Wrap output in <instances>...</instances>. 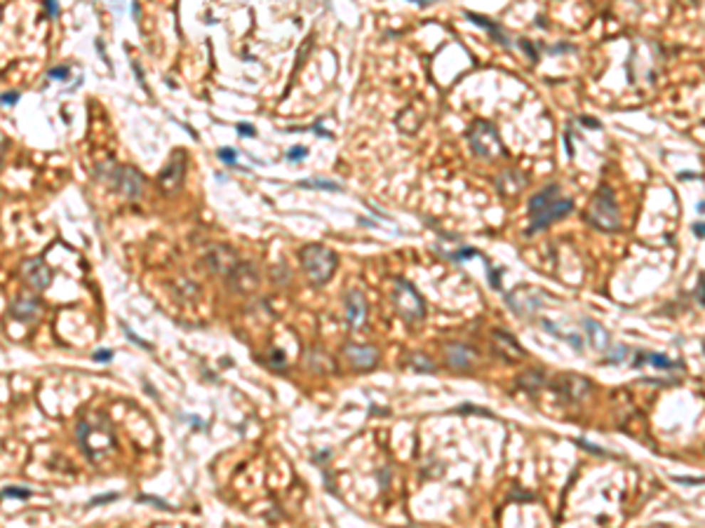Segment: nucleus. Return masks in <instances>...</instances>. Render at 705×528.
Wrapping results in <instances>:
<instances>
[{
  "label": "nucleus",
  "instance_id": "22",
  "mask_svg": "<svg viewBox=\"0 0 705 528\" xmlns=\"http://www.w3.org/2000/svg\"><path fill=\"white\" fill-rule=\"evenodd\" d=\"M306 155H308V148H306V146H294L292 151L287 153V160L289 162H299V160H303Z\"/></svg>",
  "mask_w": 705,
  "mask_h": 528
},
{
  "label": "nucleus",
  "instance_id": "2",
  "mask_svg": "<svg viewBox=\"0 0 705 528\" xmlns=\"http://www.w3.org/2000/svg\"><path fill=\"white\" fill-rule=\"evenodd\" d=\"M78 444L83 446V451L88 453L90 460H99L101 455H106L115 446V435L113 425L104 413H92L88 418L78 423Z\"/></svg>",
  "mask_w": 705,
  "mask_h": 528
},
{
  "label": "nucleus",
  "instance_id": "23",
  "mask_svg": "<svg viewBox=\"0 0 705 528\" xmlns=\"http://www.w3.org/2000/svg\"><path fill=\"white\" fill-rule=\"evenodd\" d=\"M268 364H271L273 369H282V366L287 364V361H285V352H282V350H273V352H271Z\"/></svg>",
  "mask_w": 705,
  "mask_h": 528
},
{
  "label": "nucleus",
  "instance_id": "16",
  "mask_svg": "<svg viewBox=\"0 0 705 528\" xmlns=\"http://www.w3.org/2000/svg\"><path fill=\"white\" fill-rule=\"evenodd\" d=\"M583 329H585L588 341H590L592 348H597V350L609 348V334H607V329H602V324H597V322H592V320H583Z\"/></svg>",
  "mask_w": 705,
  "mask_h": 528
},
{
  "label": "nucleus",
  "instance_id": "25",
  "mask_svg": "<svg viewBox=\"0 0 705 528\" xmlns=\"http://www.w3.org/2000/svg\"><path fill=\"white\" fill-rule=\"evenodd\" d=\"M470 256H480V251L477 249H464V251H459V254H449L451 261H464V258H470Z\"/></svg>",
  "mask_w": 705,
  "mask_h": 528
},
{
  "label": "nucleus",
  "instance_id": "10",
  "mask_svg": "<svg viewBox=\"0 0 705 528\" xmlns=\"http://www.w3.org/2000/svg\"><path fill=\"white\" fill-rule=\"evenodd\" d=\"M21 275L36 291H45L52 282V270L43 258H28L21 268Z\"/></svg>",
  "mask_w": 705,
  "mask_h": 528
},
{
  "label": "nucleus",
  "instance_id": "32",
  "mask_svg": "<svg viewBox=\"0 0 705 528\" xmlns=\"http://www.w3.org/2000/svg\"><path fill=\"white\" fill-rule=\"evenodd\" d=\"M578 444H581L583 448H588V451H592L595 455H602V453H605V451H602V448H597V446H592V444H588V441H583V439H581V441H578Z\"/></svg>",
  "mask_w": 705,
  "mask_h": 528
},
{
  "label": "nucleus",
  "instance_id": "31",
  "mask_svg": "<svg viewBox=\"0 0 705 528\" xmlns=\"http://www.w3.org/2000/svg\"><path fill=\"white\" fill-rule=\"evenodd\" d=\"M625 354H628V348H625V345H621V348H616V350H614V354H611V357H609V361H621V359L625 357Z\"/></svg>",
  "mask_w": 705,
  "mask_h": 528
},
{
  "label": "nucleus",
  "instance_id": "18",
  "mask_svg": "<svg viewBox=\"0 0 705 528\" xmlns=\"http://www.w3.org/2000/svg\"><path fill=\"white\" fill-rule=\"evenodd\" d=\"M409 359H412L409 364L414 366V371H428V374H433L435 369H437L435 361L430 359V357H426V354H412Z\"/></svg>",
  "mask_w": 705,
  "mask_h": 528
},
{
  "label": "nucleus",
  "instance_id": "36",
  "mask_svg": "<svg viewBox=\"0 0 705 528\" xmlns=\"http://www.w3.org/2000/svg\"><path fill=\"white\" fill-rule=\"evenodd\" d=\"M581 125H588V127H600L597 120H588V117H581Z\"/></svg>",
  "mask_w": 705,
  "mask_h": 528
},
{
  "label": "nucleus",
  "instance_id": "19",
  "mask_svg": "<svg viewBox=\"0 0 705 528\" xmlns=\"http://www.w3.org/2000/svg\"><path fill=\"white\" fill-rule=\"evenodd\" d=\"M33 495V491L26 486H7L5 491H0V500H5V498H31Z\"/></svg>",
  "mask_w": 705,
  "mask_h": 528
},
{
  "label": "nucleus",
  "instance_id": "26",
  "mask_svg": "<svg viewBox=\"0 0 705 528\" xmlns=\"http://www.w3.org/2000/svg\"><path fill=\"white\" fill-rule=\"evenodd\" d=\"M66 75H68V66H57V68L50 70L52 80H66Z\"/></svg>",
  "mask_w": 705,
  "mask_h": 528
},
{
  "label": "nucleus",
  "instance_id": "39",
  "mask_svg": "<svg viewBox=\"0 0 705 528\" xmlns=\"http://www.w3.org/2000/svg\"><path fill=\"white\" fill-rule=\"evenodd\" d=\"M0 14H3V12H0Z\"/></svg>",
  "mask_w": 705,
  "mask_h": 528
},
{
  "label": "nucleus",
  "instance_id": "8",
  "mask_svg": "<svg viewBox=\"0 0 705 528\" xmlns=\"http://www.w3.org/2000/svg\"><path fill=\"white\" fill-rule=\"evenodd\" d=\"M184 176H186V153L182 151V148H177V151L172 153V157H169L167 167L160 171L158 184H160V188L164 193H172L184 184Z\"/></svg>",
  "mask_w": 705,
  "mask_h": 528
},
{
  "label": "nucleus",
  "instance_id": "34",
  "mask_svg": "<svg viewBox=\"0 0 705 528\" xmlns=\"http://www.w3.org/2000/svg\"><path fill=\"white\" fill-rule=\"evenodd\" d=\"M45 10H47V14H50V17H57V14H59V7L54 5V3H45Z\"/></svg>",
  "mask_w": 705,
  "mask_h": 528
},
{
  "label": "nucleus",
  "instance_id": "11",
  "mask_svg": "<svg viewBox=\"0 0 705 528\" xmlns=\"http://www.w3.org/2000/svg\"><path fill=\"white\" fill-rule=\"evenodd\" d=\"M343 352H346V359L357 369V371H370V369L376 366V361H379V352H376V348H372V345L348 343Z\"/></svg>",
  "mask_w": 705,
  "mask_h": 528
},
{
  "label": "nucleus",
  "instance_id": "28",
  "mask_svg": "<svg viewBox=\"0 0 705 528\" xmlns=\"http://www.w3.org/2000/svg\"><path fill=\"white\" fill-rule=\"evenodd\" d=\"M92 357L97 359V361H101V364H106V361L113 359V350H97V352L92 354Z\"/></svg>",
  "mask_w": 705,
  "mask_h": 528
},
{
  "label": "nucleus",
  "instance_id": "6",
  "mask_svg": "<svg viewBox=\"0 0 705 528\" xmlns=\"http://www.w3.org/2000/svg\"><path fill=\"white\" fill-rule=\"evenodd\" d=\"M466 137H468L470 148H473V151L480 157H484V160H494L496 155L508 157L503 141H501L496 127H494L489 120H475L473 125H470Z\"/></svg>",
  "mask_w": 705,
  "mask_h": 528
},
{
  "label": "nucleus",
  "instance_id": "27",
  "mask_svg": "<svg viewBox=\"0 0 705 528\" xmlns=\"http://www.w3.org/2000/svg\"><path fill=\"white\" fill-rule=\"evenodd\" d=\"M487 275H489V278H491V287L494 289H501V270H496V268H494V265H487Z\"/></svg>",
  "mask_w": 705,
  "mask_h": 528
},
{
  "label": "nucleus",
  "instance_id": "17",
  "mask_svg": "<svg viewBox=\"0 0 705 528\" xmlns=\"http://www.w3.org/2000/svg\"><path fill=\"white\" fill-rule=\"evenodd\" d=\"M299 188H323V191H341V184L329 179H306L299 181Z\"/></svg>",
  "mask_w": 705,
  "mask_h": 528
},
{
  "label": "nucleus",
  "instance_id": "38",
  "mask_svg": "<svg viewBox=\"0 0 705 528\" xmlns=\"http://www.w3.org/2000/svg\"><path fill=\"white\" fill-rule=\"evenodd\" d=\"M0 157H3V146H0Z\"/></svg>",
  "mask_w": 705,
  "mask_h": 528
},
{
  "label": "nucleus",
  "instance_id": "13",
  "mask_svg": "<svg viewBox=\"0 0 705 528\" xmlns=\"http://www.w3.org/2000/svg\"><path fill=\"white\" fill-rule=\"evenodd\" d=\"M346 310H348V327L352 331L362 329L365 317H367V303H365L362 291H357V289L350 291L348 298H346Z\"/></svg>",
  "mask_w": 705,
  "mask_h": 528
},
{
  "label": "nucleus",
  "instance_id": "5",
  "mask_svg": "<svg viewBox=\"0 0 705 528\" xmlns=\"http://www.w3.org/2000/svg\"><path fill=\"white\" fill-rule=\"evenodd\" d=\"M299 258H301L306 275H308L313 285H318V287L332 280V275L336 273V265H339V256H336L332 249L323 247V244H308V247H303Z\"/></svg>",
  "mask_w": 705,
  "mask_h": 528
},
{
  "label": "nucleus",
  "instance_id": "20",
  "mask_svg": "<svg viewBox=\"0 0 705 528\" xmlns=\"http://www.w3.org/2000/svg\"><path fill=\"white\" fill-rule=\"evenodd\" d=\"M647 361H649V364H652V366H656V369H675L677 366V361H670L668 357H665V354H644V364H647Z\"/></svg>",
  "mask_w": 705,
  "mask_h": 528
},
{
  "label": "nucleus",
  "instance_id": "37",
  "mask_svg": "<svg viewBox=\"0 0 705 528\" xmlns=\"http://www.w3.org/2000/svg\"><path fill=\"white\" fill-rule=\"evenodd\" d=\"M699 303L703 305V280L699 282Z\"/></svg>",
  "mask_w": 705,
  "mask_h": 528
},
{
  "label": "nucleus",
  "instance_id": "24",
  "mask_svg": "<svg viewBox=\"0 0 705 528\" xmlns=\"http://www.w3.org/2000/svg\"><path fill=\"white\" fill-rule=\"evenodd\" d=\"M19 101V92H5L0 94V104L3 106H14Z\"/></svg>",
  "mask_w": 705,
  "mask_h": 528
},
{
  "label": "nucleus",
  "instance_id": "35",
  "mask_svg": "<svg viewBox=\"0 0 705 528\" xmlns=\"http://www.w3.org/2000/svg\"><path fill=\"white\" fill-rule=\"evenodd\" d=\"M694 235L699 240H703V223H701V221H699V223H694Z\"/></svg>",
  "mask_w": 705,
  "mask_h": 528
},
{
  "label": "nucleus",
  "instance_id": "29",
  "mask_svg": "<svg viewBox=\"0 0 705 528\" xmlns=\"http://www.w3.org/2000/svg\"><path fill=\"white\" fill-rule=\"evenodd\" d=\"M238 132H240V137H256V130H254V125L238 122Z\"/></svg>",
  "mask_w": 705,
  "mask_h": 528
},
{
  "label": "nucleus",
  "instance_id": "9",
  "mask_svg": "<svg viewBox=\"0 0 705 528\" xmlns=\"http://www.w3.org/2000/svg\"><path fill=\"white\" fill-rule=\"evenodd\" d=\"M553 390L558 392L560 397L569 399V401H581L588 392L592 390V385L585 376L567 374V376H558V381L553 383Z\"/></svg>",
  "mask_w": 705,
  "mask_h": 528
},
{
  "label": "nucleus",
  "instance_id": "30",
  "mask_svg": "<svg viewBox=\"0 0 705 528\" xmlns=\"http://www.w3.org/2000/svg\"><path fill=\"white\" fill-rule=\"evenodd\" d=\"M520 47H522V50H524V52H529V57H531V61H534V64H536V61H538V52L534 50V45H531L529 41H520Z\"/></svg>",
  "mask_w": 705,
  "mask_h": 528
},
{
  "label": "nucleus",
  "instance_id": "1",
  "mask_svg": "<svg viewBox=\"0 0 705 528\" xmlns=\"http://www.w3.org/2000/svg\"><path fill=\"white\" fill-rule=\"evenodd\" d=\"M574 209V200L571 198H560V186L550 184L543 191L536 193L529 200V218L531 223L527 228V235H536L545 231L548 226H553L555 221H562L564 216L571 214Z\"/></svg>",
  "mask_w": 705,
  "mask_h": 528
},
{
  "label": "nucleus",
  "instance_id": "4",
  "mask_svg": "<svg viewBox=\"0 0 705 528\" xmlns=\"http://www.w3.org/2000/svg\"><path fill=\"white\" fill-rule=\"evenodd\" d=\"M94 176L111 188V191L125 195L130 200H139L141 191H144V176L139 174L135 167H122L118 162H104L99 164Z\"/></svg>",
  "mask_w": 705,
  "mask_h": 528
},
{
  "label": "nucleus",
  "instance_id": "14",
  "mask_svg": "<svg viewBox=\"0 0 705 528\" xmlns=\"http://www.w3.org/2000/svg\"><path fill=\"white\" fill-rule=\"evenodd\" d=\"M10 312L14 320L19 322H33L41 315V301L33 296H19L17 301L10 305Z\"/></svg>",
  "mask_w": 705,
  "mask_h": 528
},
{
  "label": "nucleus",
  "instance_id": "21",
  "mask_svg": "<svg viewBox=\"0 0 705 528\" xmlns=\"http://www.w3.org/2000/svg\"><path fill=\"white\" fill-rule=\"evenodd\" d=\"M219 160L226 162L229 167H233V164L238 162V153H235L233 148H221V151H219Z\"/></svg>",
  "mask_w": 705,
  "mask_h": 528
},
{
  "label": "nucleus",
  "instance_id": "3",
  "mask_svg": "<svg viewBox=\"0 0 705 528\" xmlns=\"http://www.w3.org/2000/svg\"><path fill=\"white\" fill-rule=\"evenodd\" d=\"M585 221L602 233H618L621 231V211H618L614 191H611L607 184H602L597 188V193H595L590 207H588V211H585Z\"/></svg>",
  "mask_w": 705,
  "mask_h": 528
},
{
  "label": "nucleus",
  "instance_id": "15",
  "mask_svg": "<svg viewBox=\"0 0 705 528\" xmlns=\"http://www.w3.org/2000/svg\"><path fill=\"white\" fill-rule=\"evenodd\" d=\"M464 14H466V19H468V21H473V23H475V26H482L484 31H489L491 38H494V41H496V43H501L503 47H513V41L506 36V31L501 28L496 21H491L489 17H484V14H477V12H470V10H466Z\"/></svg>",
  "mask_w": 705,
  "mask_h": 528
},
{
  "label": "nucleus",
  "instance_id": "12",
  "mask_svg": "<svg viewBox=\"0 0 705 528\" xmlns=\"http://www.w3.org/2000/svg\"><path fill=\"white\" fill-rule=\"evenodd\" d=\"M444 357H446V364L456 371H468L473 366V359H477V350L468 348L464 343H449L444 345Z\"/></svg>",
  "mask_w": 705,
  "mask_h": 528
},
{
  "label": "nucleus",
  "instance_id": "33",
  "mask_svg": "<svg viewBox=\"0 0 705 528\" xmlns=\"http://www.w3.org/2000/svg\"><path fill=\"white\" fill-rule=\"evenodd\" d=\"M567 338H569V343L574 345L576 350H583V343H581V338H578L576 334H571V336H567Z\"/></svg>",
  "mask_w": 705,
  "mask_h": 528
},
{
  "label": "nucleus",
  "instance_id": "7",
  "mask_svg": "<svg viewBox=\"0 0 705 528\" xmlns=\"http://www.w3.org/2000/svg\"><path fill=\"white\" fill-rule=\"evenodd\" d=\"M395 310L400 317H404L407 322H421L426 317V303L417 289H414L407 280H397L395 282Z\"/></svg>",
  "mask_w": 705,
  "mask_h": 528
}]
</instances>
